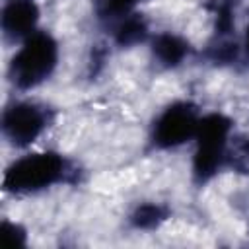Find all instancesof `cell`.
Segmentation results:
<instances>
[{"mask_svg": "<svg viewBox=\"0 0 249 249\" xmlns=\"http://www.w3.org/2000/svg\"><path fill=\"white\" fill-rule=\"evenodd\" d=\"M56 43L47 33L33 31L16 53L12 62V78L19 88L41 84L56 64Z\"/></svg>", "mask_w": 249, "mask_h": 249, "instance_id": "obj_1", "label": "cell"}, {"mask_svg": "<svg viewBox=\"0 0 249 249\" xmlns=\"http://www.w3.org/2000/svg\"><path fill=\"white\" fill-rule=\"evenodd\" d=\"M64 175V161L56 154H33L18 160L6 173L4 185L16 193H31L45 189Z\"/></svg>", "mask_w": 249, "mask_h": 249, "instance_id": "obj_2", "label": "cell"}, {"mask_svg": "<svg viewBox=\"0 0 249 249\" xmlns=\"http://www.w3.org/2000/svg\"><path fill=\"white\" fill-rule=\"evenodd\" d=\"M228 132H230L228 121H224L218 115H212L198 123V128L195 134L198 138L196 156H195V171L202 179L212 175L220 167L224 154H226Z\"/></svg>", "mask_w": 249, "mask_h": 249, "instance_id": "obj_3", "label": "cell"}, {"mask_svg": "<svg viewBox=\"0 0 249 249\" xmlns=\"http://www.w3.org/2000/svg\"><path fill=\"white\" fill-rule=\"evenodd\" d=\"M198 123L200 121L191 105H187V103L173 105L156 123L154 138L160 146H165V148L177 146L196 134Z\"/></svg>", "mask_w": 249, "mask_h": 249, "instance_id": "obj_4", "label": "cell"}, {"mask_svg": "<svg viewBox=\"0 0 249 249\" xmlns=\"http://www.w3.org/2000/svg\"><path fill=\"white\" fill-rule=\"evenodd\" d=\"M45 126V113L31 103H18L4 113V132L14 144L33 142Z\"/></svg>", "mask_w": 249, "mask_h": 249, "instance_id": "obj_5", "label": "cell"}, {"mask_svg": "<svg viewBox=\"0 0 249 249\" xmlns=\"http://www.w3.org/2000/svg\"><path fill=\"white\" fill-rule=\"evenodd\" d=\"M37 6L31 0H12L4 8L2 16V25L4 33L10 37H29L35 29L37 21Z\"/></svg>", "mask_w": 249, "mask_h": 249, "instance_id": "obj_6", "label": "cell"}, {"mask_svg": "<svg viewBox=\"0 0 249 249\" xmlns=\"http://www.w3.org/2000/svg\"><path fill=\"white\" fill-rule=\"evenodd\" d=\"M156 54L160 56L161 62L165 64H177L185 53H187V47L181 39L173 37V35H160L158 41H156V47H154Z\"/></svg>", "mask_w": 249, "mask_h": 249, "instance_id": "obj_7", "label": "cell"}, {"mask_svg": "<svg viewBox=\"0 0 249 249\" xmlns=\"http://www.w3.org/2000/svg\"><path fill=\"white\" fill-rule=\"evenodd\" d=\"M142 35H144V25H142V21H138V19H126V21L123 23V27H121L119 39H121L123 43H132V41L142 39Z\"/></svg>", "mask_w": 249, "mask_h": 249, "instance_id": "obj_8", "label": "cell"}, {"mask_svg": "<svg viewBox=\"0 0 249 249\" xmlns=\"http://www.w3.org/2000/svg\"><path fill=\"white\" fill-rule=\"evenodd\" d=\"M158 220H160V208H156V206H142L134 218V222L142 228L154 226V224H158Z\"/></svg>", "mask_w": 249, "mask_h": 249, "instance_id": "obj_9", "label": "cell"}, {"mask_svg": "<svg viewBox=\"0 0 249 249\" xmlns=\"http://www.w3.org/2000/svg\"><path fill=\"white\" fill-rule=\"evenodd\" d=\"M134 2H138V0H107V8L111 12H123L126 8H130Z\"/></svg>", "mask_w": 249, "mask_h": 249, "instance_id": "obj_10", "label": "cell"}, {"mask_svg": "<svg viewBox=\"0 0 249 249\" xmlns=\"http://www.w3.org/2000/svg\"><path fill=\"white\" fill-rule=\"evenodd\" d=\"M247 47H249V31H247Z\"/></svg>", "mask_w": 249, "mask_h": 249, "instance_id": "obj_11", "label": "cell"}]
</instances>
